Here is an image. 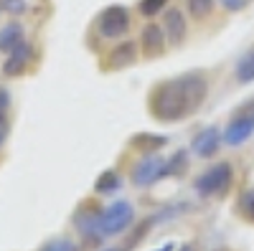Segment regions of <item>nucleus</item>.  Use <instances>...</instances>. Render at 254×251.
Instances as JSON below:
<instances>
[{
    "mask_svg": "<svg viewBox=\"0 0 254 251\" xmlns=\"http://www.w3.org/2000/svg\"><path fill=\"white\" fill-rule=\"evenodd\" d=\"M208 94V81L203 74H183L168 79L150 92V114L163 122H178L193 114Z\"/></svg>",
    "mask_w": 254,
    "mask_h": 251,
    "instance_id": "obj_1",
    "label": "nucleus"
},
{
    "mask_svg": "<svg viewBox=\"0 0 254 251\" xmlns=\"http://www.w3.org/2000/svg\"><path fill=\"white\" fill-rule=\"evenodd\" d=\"M231 183H234V167H231V162L221 160V162H214L208 167V170H203L193 188H196V193L201 198H214V196H224Z\"/></svg>",
    "mask_w": 254,
    "mask_h": 251,
    "instance_id": "obj_2",
    "label": "nucleus"
},
{
    "mask_svg": "<svg viewBox=\"0 0 254 251\" xmlns=\"http://www.w3.org/2000/svg\"><path fill=\"white\" fill-rule=\"evenodd\" d=\"M135 221V208L130 201H115L99 213V236L125 234Z\"/></svg>",
    "mask_w": 254,
    "mask_h": 251,
    "instance_id": "obj_3",
    "label": "nucleus"
},
{
    "mask_svg": "<svg viewBox=\"0 0 254 251\" xmlns=\"http://www.w3.org/2000/svg\"><path fill=\"white\" fill-rule=\"evenodd\" d=\"M97 28H99V36L102 38H122L127 31H130V13L122 5H110L99 13V20H97Z\"/></svg>",
    "mask_w": 254,
    "mask_h": 251,
    "instance_id": "obj_4",
    "label": "nucleus"
},
{
    "mask_svg": "<svg viewBox=\"0 0 254 251\" xmlns=\"http://www.w3.org/2000/svg\"><path fill=\"white\" fill-rule=\"evenodd\" d=\"M163 178H168V173H165V160H163L160 155H155V152L145 155V157L135 165V170H132V183H135L137 188H147V185H153V183H158V180H163Z\"/></svg>",
    "mask_w": 254,
    "mask_h": 251,
    "instance_id": "obj_5",
    "label": "nucleus"
},
{
    "mask_svg": "<svg viewBox=\"0 0 254 251\" xmlns=\"http://www.w3.org/2000/svg\"><path fill=\"white\" fill-rule=\"evenodd\" d=\"M224 145V132L219 130V127H203L196 137H193V142H190V150H193L198 157H214L216 152H219V148Z\"/></svg>",
    "mask_w": 254,
    "mask_h": 251,
    "instance_id": "obj_6",
    "label": "nucleus"
},
{
    "mask_svg": "<svg viewBox=\"0 0 254 251\" xmlns=\"http://www.w3.org/2000/svg\"><path fill=\"white\" fill-rule=\"evenodd\" d=\"M252 135H254V117L234 114L231 122L226 124V130H224V142L229 148H239V145H244Z\"/></svg>",
    "mask_w": 254,
    "mask_h": 251,
    "instance_id": "obj_7",
    "label": "nucleus"
},
{
    "mask_svg": "<svg viewBox=\"0 0 254 251\" xmlns=\"http://www.w3.org/2000/svg\"><path fill=\"white\" fill-rule=\"evenodd\" d=\"M168 46V38H165V31L158 26V23H147L142 28V36H140V49H142V56L147 58H155L165 51Z\"/></svg>",
    "mask_w": 254,
    "mask_h": 251,
    "instance_id": "obj_8",
    "label": "nucleus"
},
{
    "mask_svg": "<svg viewBox=\"0 0 254 251\" xmlns=\"http://www.w3.org/2000/svg\"><path fill=\"white\" fill-rule=\"evenodd\" d=\"M163 31H165V38L168 44H183V38L188 33V23H186V15L181 8H168L165 10V18H163Z\"/></svg>",
    "mask_w": 254,
    "mask_h": 251,
    "instance_id": "obj_9",
    "label": "nucleus"
},
{
    "mask_svg": "<svg viewBox=\"0 0 254 251\" xmlns=\"http://www.w3.org/2000/svg\"><path fill=\"white\" fill-rule=\"evenodd\" d=\"M28 61H31V46L23 41V44H18V46L10 51L8 61L3 64V71H5L8 76H18V74H23V69L28 66Z\"/></svg>",
    "mask_w": 254,
    "mask_h": 251,
    "instance_id": "obj_10",
    "label": "nucleus"
},
{
    "mask_svg": "<svg viewBox=\"0 0 254 251\" xmlns=\"http://www.w3.org/2000/svg\"><path fill=\"white\" fill-rule=\"evenodd\" d=\"M137 61V44L135 41H122L117 44V49H112L110 53V66L112 69H125Z\"/></svg>",
    "mask_w": 254,
    "mask_h": 251,
    "instance_id": "obj_11",
    "label": "nucleus"
},
{
    "mask_svg": "<svg viewBox=\"0 0 254 251\" xmlns=\"http://www.w3.org/2000/svg\"><path fill=\"white\" fill-rule=\"evenodd\" d=\"M18 44H23V26L13 20L0 28V51H13Z\"/></svg>",
    "mask_w": 254,
    "mask_h": 251,
    "instance_id": "obj_12",
    "label": "nucleus"
},
{
    "mask_svg": "<svg viewBox=\"0 0 254 251\" xmlns=\"http://www.w3.org/2000/svg\"><path fill=\"white\" fill-rule=\"evenodd\" d=\"M99 213L102 211H79L74 216V226L84 236H92V234L99 236Z\"/></svg>",
    "mask_w": 254,
    "mask_h": 251,
    "instance_id": "obj_13",
    "label": "nucleus"
},
{
    "mask_svg": "<svg viewBox=\"0 0 254 251\" xmlns=\"http://www.w3.org/2000/svg\"><path fill=\"white\" fill-rule=\"evenodd\" d=\"M120 188H122V178L115 170H104L97 178V183H94V191L97 193H115V191H120Z\"/></svg>",
    "mask_w": 254,
    "mask_h": 251,
    "instance_id": "obj_14",
    "label": "nucleus"
},
{
    "mask_svg": "<svg viewBox=\"0 0 254 251\" xmlns=\"http://www.w3.org/2000/svg\"><path fill=\"white\" fill-rule=\"evenodd\" d=\"M237 213H239L244 221L254 223V188H247V191H242V196H239V201H237Z\"/></svg>",
    "mask_w": 254,
    "mask_h": 251,
    "instance_id": "obj_15",
    "label": "nucleus"
},
{
    "mask_svg": "<svg viewBox=\"0 0 254 251\" xmlns=\"http://www.w3.org/2000/svg\"><path fill=\"white\" fill-rule=\"evenodd\" d=\"M216 8V0H188V13L193 20H206Z\"/></svg>",
    "mask_w": 254,
    "mask_h": 251,
    "instance_id": "obj_16",
    "label": "nucleus"
},
{
    "mask_svg": "<svg viewBox=\"0 0 254 251\" xmlns=\"http://www.w3.org/2000/svg\"><path fill=\"white\" fill-rule=\"evenodd\" d=\"M237 79H239L242 84L254 81V49L247 51V53L239 58V64H237Z\"/></svg>",
    "mask_w": 254,
    "mask_h": 251,
    "instance_id": "obj_17",
    "label": "nucleus"
},
{
    "mask_svg": "<svg viewBox=\"0 0 254 251\" xmlns=\"http://www.w3.org/2000/svg\"><path fill=\"white\" fill-rule=\"evenodd\" d=\"M188 170V152L178 150L171 160H165V173L168 175H183Z\"/></svg>",
    "mask_w": 254,
    "mask_h": 251,
    "instance_id": "obj_18",
    "label": "nucleus"
},
{
    "mask_svg": "<svg viewBox=\"0 0 254 251\" xmlns=\"http://www.w3.org/2000/svg\"><path fill=\"white\" fill-rule=\"evenodd\" d=\"M168 142V137L165 135H137L135 140H132V145L135 148H142V150H158V148H163V145Z\"/></svg>",
    "mask_w": 254,
    "mask_h": 251,
    "instance_id": "obj_19",
    "label": "nucleus"
},
{
    "mask_svg": "<svg viewBox=\"0 0 254 251\" xmlns=\"http://www.w3.org/2000/svg\"><path fill=\"white\" fill-rule=\"evenodd\" d=\"M168 5V0H140V13L145 15V18H153V15H158L163 8Z\"/></svg>",
    "mask_w": 254,
    "mask_h": 251,
    "instance_id": "obj_20",
    "label": "nucleus"
},
{
    "mask_svg": "<svg viewBox=\"0 0 254 251\" xmlns=\"http://www.w3.org/2000/svg\"><path fill=\"white\" fill-rule=\"evenodd\" d=\"M38 251H76V244L69 239H54V241L44 244Z\"/></svg>",
    "mask_w": 254,
    "mask_h": 251,
    "instance_id": "obj_21",
    "label": "nucleus"
},
{
    "mask_svg": "<svg viewBox=\"0 0 254 251\" xmlns=\"http://www.w3.org/2000/svg\"><path fill=\"white\" fill-rule=\"evenodd\" d=\"M221 3V8L224 10H229V13H239V10H244L252 0H219Z\"/></svg>",
    "mask_w": 254,
    "mask_h": 251,
    "instance_id": "obj_22",
    "label": "nucleus"
},
{
    "mask_svg": "<svg viewBox=\"0 0 254 251\" xmlns=\"http://www.w3.org/2000/svg\"><path fill=\"white\" fill-rule=\"evenodd\" d=\"M3 8L10 10V13H20L26 8V3H23V0H3Z\"/></svg>",
    "mask_w": 254,
    "mask_h": 251,
    "instance_id": "obj_23",
    "label": "nucleus"
},
{
    "mask_svg": "<svg viewBox=\"0 0 254 251\" xmlns=\"http://www.w3.org/2000/svg\"><path fill=\"white\" fill-rule=\"evenodd\" d=\"M8 104H10V94L5 89H0V119H3L5 109H8Z\"/></svg>",
    "mask_w": 254,
    "mask_h": 251,
    "instance_id": "obj_24",
    "label": "nucleus"
},
{
    "mask_svg": "<svg viewBox=\"0 0 254 251\" xmlns=\"http://www.w3.org/2000/svg\"><path fill=\"white\" fill-rule=\"evenodd\" d=\"M234 114H247V117H254V99H249L244 107H239Z\"/></svg>",
    "mask_w": 254,
    "mask_h": 251,
    "instance_id": "obj_25",
    "label": "nucleus"
},
{
    "mask_svg": "<svg viewBox=\"0 0 254 251\" xmlns=\"http://www.w3.org/2000/svg\"><path fill=\"white\" fill-rule=\"evenodd\" d=\"M8 132H10V127H8V122H5V119H0V148H3V142H5Z\"/></svg>",
    "mask_w": 254,
    "mask_h": 251,
    "instance_id": "obj_26",
    "label": "nucleus"
},
{
    "mask_svg": "<svg viewBox=\"0 0 254 251\" xmlns=\"http://www.w3.org/2000/svg\"><path fill=\"white\" fill-rule=\"evenodd\" d=\"M178 251H196V246H193V244H183Z\"/></svg>",
    "mask_w": 254,
    "mask_h": 251,
    "instance_id": "obj_27",
    "label": "nucleus"
},
{
    "mask_svg": "<svg viewBox=\"0 0 254 251\" xmlns=\"http://www.w3.org/2000/svg\"><path fill=\"white\" fill-rule=\"evenodd\" d=\"M104 251H130L127 246H112V249H104Z\"/></svg>",
    "mask_w": 254,
    "mask_h": 251,
    "instance_id": "obj_28",
    "label": "nucleus"
},
{
    "mask_svg": "<svg viewBox=\"0 0 254 251\" xmlns=\"http://www.w3.org/2000/svg\"><path fill=\"white\" fill-rule=\"evenodd\" d=\"M160 251H173V244H165V246H163Z\"/></svg>",
    "mask_w": 254,
    "mask_h": 251,
    "instance_id": "obj_29",
    "label": "nucleus"
}]
</instances>
